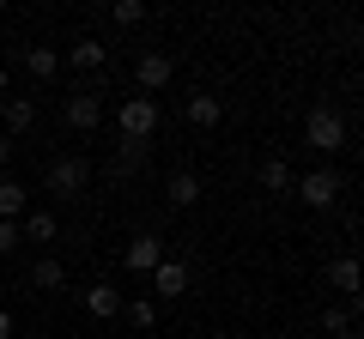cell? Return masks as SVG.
<instances>
[{
  "mask_svg": "<svg viewBox=\"0 0 364 339\" xmlns=\"http://www.w3.org/2000/svg\"><path fill=\"white\" fill-rule=\"evenodd\" d=\"M18 61H25L31 79H55V73H61V55H55V49H18Z\"/></svg>",
  "mask_w": 364,
  "mask_h": 339,
  "instance_id": "5bb4252c",
  "label": "cell"
},
{
  "mask_svg": "<svg viewBox=\"0 0 364 339\" xmlns=\"http://www.w3.org/2000/svg\"><path fill=\"white\" fill-rule=\"evenodd\" d=\"M152 291L158 297H182V291H188V267L182 261H158L152 267Z\"/></svg>",
  "mask_w": 364,
  "mask_h": 339,
  "instance_id": "9c48e42d",
  "label": "cell"
},
{
  "mask_svg": "<svg viewBox=\"0 0 364 339\" xmlns=\"http://www.w3.org/2000/svg\"><path fill=\"white\" fill-rule=\"evenodd\" d=\"M298 200H304L310 212H328V206L340 200V176H334V170H310V176L298 182Z\"/></svg>",
  "mask_w": 364,
  "mask_h": 339,
  "instance_id": "277c9868",
  "label": "cell"
},
{
  "mask_svg": "<svg viewBox=\"0 0 364 339\" xmlns=\"http://www.w3.org/2000/svg\"><path fill=\"white\" fill-rule=\"evenodd\" d=\"M18 248V224H0V255H13Z\"/></svg>",
  "mask_w": 364,
  "mask_h": 339,
  "instance_id": "603a6c76",
  "label": "cell"
},
{
  "mask_svg": "<svg viewBox=\"0 0 364 339\" xmlns=\"http://www.w3.org/2000/svg\"><path fill=\"white\" fill-rule=\"evenodd\" d=\"M61 116H67V128L91 133V128H97V121H104V104H97V97H91V91H73V97H67V104H61Z\"/></svg>",
  "mask_w": 364,
  "mask_h": 339,
  "instance_id": "8992f818",
  "label": "cell"
},
{
  "mask_svg": "<svg viewBox=\"0 0 364 339\" xmlns=\"http://www.w3.org/2000/svg\"><path fill=\"white\" fill-rule=\"evenodd\" d=\"M0 339H13V315L6 309H0Z\"/></svg>",
  "mask_w": 364,
  "mask_h": 339,
  "instance_id": "cb8c5ba5",
  "label": "cell"
},
{
  "mask_svg": "<svg viewBox=\"0 0 364 339\" xmlns=\"http://www.w3.org/2000/svg\"><path fill=\"white\" fill-rule=\"evenodd\" d=\"M122 309H128L134 327H152V321H158V303H152V297H134V303H122Z\"/></svg>",
  "mask_w": 364,
  "mask_h": 339,
  "instance_id": "ffe728a7",
  "label": "cell"
},
{
  "mask_svg": "<svg viewBox=\"0 0 364 339\" xmlns=\"http://www.w3.org/2000/svg\"><path fill=\"white\" fill-rule=\"evenodd\" d=\"M116 121H122V140L146 145V140H152V133H158V104H152V97H122Z\"/></svg>",
  "mask_w": 364,
  "mask_h": 339,
  "instance_id": "6da1fadb",
  "label": "cell"
},
{
  "mask_svg": "<svg viewBox=\"0 0 364 339\" xmlns=\"http://www.w3.org/2000/svg\"><path fill=\"white\" fill-rule=\"evenodd\" d=\"M6 157H13V140H6V133H0V164H6Z\"/></svg>",
  "mask_w": 364,
  "mask_h": 339,
  "instance_id": "d4e9b609",
  "label": "cell"
},
{
  "mask_svg": "<svg viewBox=\"0 0 364 339\" xmlns=\"http://www.w3.org/2000/svg\"><path fill=\"white\" fill-rule=\"evenodd\" d=\"M195 200H200V182L188 170H176V176H170V206H195Z\"/></svg>",
  "mask_w": 364,
  "mask_h": 339,
  "instance_id": "e0dca14e",
  "label": "cell"
},
{
  "mask_svg": "<svg viewBox=\"0 0 364 339\" xmlns=\"http://www.w3.org/2000/svg\"><path fill=\"white\" fill-rule=\"evenodd\" d=\"M0 91H6V67H0Z\"/></svg>",
  "mask_w": 364,
  "mask_h": 339,
  "instance_id": "484cf974",
  "label": "cell"
},
{
  "mask_svg": "<svg viewBox=\"0 0 364 339\" xmlns=\"http://www.w3.org/2000/svg\"><path fill=\"white\" fill-rule=\"evenodd\" d=\"M104 55H109V49H104L97 37H79L73 49L61 55V67H79V73H91V67H104Z\"/></svg>",
  "mask_w": 364,
  "mask_h": 339,
  "instance_id": "7c38bea8",
  "label": "cell"
},
{
  "mask_svg": "<svg viewBox=\"0 0 364 339\" xmlns=\"http://www.w3.org/2000/svg\"><path fill=\"white\" fill-rule=\"evenodd\" d=\"M43 182H49V194L79 200V194H85V182H91V164L67 152V157H55V164H49V176H43Z\"/></svg>",
  "mask_w": 364,
  "mask_h": 339,
  "instance_id": "7a4b0ae2",
  "label": "cell"
},
{
  "mask_svg": "<svg viewBox=\"0 0 364 339\" xmlns=\"http://www.w3.org/2000/svg\"><path fill=\"white\" fill-rule=\"evenodd\" d=\"M109 18H116V25H140L146 6H140V0H116V6H109Z\"/></svg>",
  "mask_w": 364,
  "mask_h": 339,
  "instance_id": "44dd1931",
  "label": "cell"
},
{
  "mask_svg": "<svg viewBox=\"0 0 364 339\" xmlns=\"http://www.w3.org/2000/svg\"><path fill=\"white\" fill-rule=\"evenodd\" d=\"M182 116H188V128H219V121H225V104H219L213 91H195L188 104H182Z\"/></svg>",
  "mask_w": 364,
  "mask_h": 339,
  "instance_id": "ba28073f",
  "label": "cell"
},
{
  "mask_svg": "<svg viewBox=\"0 0 364 339\" xmlns=\"http://www.w3.org/2000/svg\"><path fill=\"white\" fill-rule=\"evenodd\" d=\"M0 121H6V140H13V133H25V128H37V104H31V97H6V109H0Z\"/></svg>",
  "mask_w": 364,
  "mask_h": 339,
  "instance_id": "30bf717a",
  "label": "cell"
},
{
  "mask_svg": "<svg viewBox=\"0 0 364 339\" xmlns=\"http://www.w3.org/2000/svg\"><path fill=\"white\" fill-rule=\"evenodd\" d=\"M61 279H67V273H61V261H49V255L31 267V285H37V291H61Z\"/></svg>",
  "mask_w": 364,
  "mask_h": 339,
  "instance_id": "d6986e66",
  "label": "cell"
},
{
  "mask_svg": "<svg viewBox=\"0 0 364 339\" xmlns=\"http://www.w3.org/2000/svg\"><path fill=\"white\" fill-rule=\"evenodd\" d=\"M261 182H267L273 194H286V188H298V176H291L286 157H267V164H261Z\"/></svg>",
  "mask_w": 364,
  "mask_h": 339,
  "instance_id": "2e32d148",
  "label": "cell"
},
{
  "mask_svg": "<svg viewBox=\"0 0 364 339\" xmlns=\"http://www.w3.org/2000/svg\"><path fill=\"white\" fill-rule=\"evenodd\" d=\"M322 327H328V333H340V339H352V315H346V309H328Z\"/></svg>",
  "mask_w": 364,
  "mask_h": 339,
  "instance_id": "7402d4cb",
  "label": "cell"
},
{
  "mask_svg": "<svg viewBox=\"0 0 364 339\" xmlns=\"http://www.w3.org/2000/svg\"><path fill=\"white\" fill-rule=\"evenodd\" d=\"M328 285L334 291H358V261H352V255H334V261H328Z\"/></svg>",
  "mask_w": 364,
  "mask_h": 339,
  "instance_id": "9a60e30c",
  "label": "cell"
},
{
  "mask_svg": "<svg viewBox=\"0 0 364 339\" xmlns=\"http://www.w3.org/2000/svg\"><path fill=\"white\" fill-rule=\"evenodd\" d=\"M55 230H61L55 212H25V236H31V243H55Z\"/></svg>",
  "mask_w": 364,
  "mask_h": 339,
  "instance_id": "ac0fdd59",
  "label": "cell"
},
{
  "mask_svg": "<svg viewBox=\"0 0 364 339\" xmlns=\"http://www.w3.org/2000/svg\"><path fill=\"white\" fill-rule=\"evenodd\" d=\"M85 309L97 315V321H116V315H122V291L116 285H91L85 291Z\"/></svg>",
  "mask_w": 364,
  "mask_h": 339,
  "instance_id": "4fadbf2b",
  "label": "cell"
},
{
  "mask_svg": "<svg viewBox=\"0 0 364 339\" xmlns=\"http://www.w3.org/2000/svg\"><path fill=\"white\" fill-rule=\"evenodd\" d=\"M122 261H128V273H152V267L164 261V243H158V236H134V243L122 248Z\"/></svg>",
  "mask_w": 364,
  "mask_h": 339,
  "instance_id": "52a82bcc",
  "label": "cell"
},
{
  "mask_svg": "<svg viewBox=\"0 0 364 339\" xmlns=\"http://www.w3.org/2000/svg\"><path fill=\"white\" fill-rule=\"evenodd\" d=\"M304 140H310V145H316L322 157H334L340 145H346V121H340L334 109L322 104V109H310V121H304Z\"/></svg>",
  "mask_w": 364,
  "mask_h": 339,
  "instance_id": "3957f363",
  "label": "cell"
},
{
  "mask_svg": "<svg viewBox=\"0 0 364 339\" xmlns=\"http://www.w3.org/2000/svg\"><path fill=\"white\" fill-rule=\"evenodd\" d=\"M31 212V188L25 182H13V176H6V182H0V224H13V218H25Z\"/></svg>",
  "mask_w": 364,
  "mask_h": 339,
  "instance_id": "8fae6325",
  "label": "cell"
},
{
  "mask_svg": "<svg viewBox=\"0 0 364 339\" xmlns=\"http://www.w3.org/2000/svg\"><path fill=\"white\" fill-rule=\"evenodd\" d=\"M134 79H140V91H164L170 79H176V61H170L164 49H146L140 61H134Z\"/></svg>",
  "mask_w": 364,
  "mask_h": 339,
  "instance_id": "5b68a950",
  "label": "cell"
}]
</instances>
